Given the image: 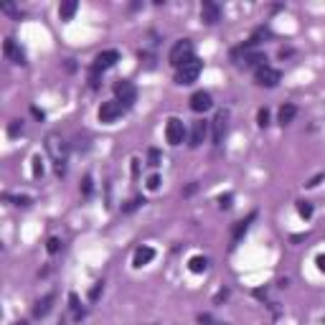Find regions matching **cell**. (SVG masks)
<instances>
[{
	"mask_svg": "<svg viewBox=\"0 0 325 325\" xmlns=\"http://www.w3.org/2000/svg\"><path fill=\"white\" fill-rule=\"evenodd\" d=\"M46 150H49L51 160L56 163V176H64V173H66V158H69L66 140H61L59 135H49L46 137Z\"/></svg>",
	"mask_w": 325,
	"mask_h": 325,
	"instance_id": "1",
	"label": "cell"
},
{
	"mask_svg": "<svg viewBox=\"0 0 325 325\" xmlns=\"http://www.w3.org/2000/svg\"><path fill=\"white\" fill-rule=\"evenodd\" d=\"M168 59H170V64H173L176 69H178V66H183L186 61H191V59H193V43H191L188 38L178 41L176 46L170 49V56H168Z\"/></svg>",
	"mask_w": 325,
	"mask_h": 325,
	"instance_id": "2",
	"label": "cell"
},
{
	"mask_svg": "<svg viewBox=\"0 0 325 325\" xmlns=\"http://www.w3.org/2000/svg\"><path fill=\"white\" fill-rule=\"evenodd\" d=\"M201 69H203V61H198V59H191V61H186V64H183V66H178L176 81H178V84H193V81L198 79Z\"/></svg>",
	"mask_w": 325,
	"mask_h": 325,
	"instance_id": "3",
	"label": "cell"
},
{
	"mask_svg": "<svg viewBox=\"0 0 325 325\" xmlns=\"http://www.w3.org/2000/svg\"><path fill=\"white\" fill-rule=\"evenodd\" d=\"M122 112H125V104H120L117 99L102 102V107H99V122L112 125L115 120H120V117H122Z\"/></svg>",
	"mask_w": 325,
	"mask_h": 325,
	"instance_id": "4",
	"label": "cell"
},
{
	"mask_svg": "<svg viewBox=\"0 0 325 325\" xmlns=\"http://www.w3.org/2000/svg\"><path fill=\"white\" fill-rule=\"evenodd\" d=\"M115 94H117V102H120V104H125V107L135 104V99H137V89H135V84H132V81H125V79L115 84Z\"/></svg>",
	"mask_w": 325,
	"mask_h": 325,
	"instance_id": "5",
	"label": "cell"
},
{
	"mask_svg": "<svg viewBox=\"0 0 325 325\" xmlns=\"http://www.w3.org/2000/svg\"><path fill=\"white\" fill-rule=\"evenodd\" d=\"M254 79H257V84H259V86H269V89H272V86H277V84H279L282 74H279L277 69H272V66H267V64H264V66H259V69L254 71Z\"/></svg>",
	"mask_w": 325,
	"mask_h": 325,
	"instance_id": "6",
	"label": "cell"
},
{
	"mask_svg": "<svg viewBox=\"0 0 325 325\" xmlns=\"http://www.w3.org/2000/svg\"><path fill=\"white\" fill-rule=\"evenodd\" d=\"M183 137H186V127H183V122H181L178 117H170L168 125H165V140H168L170 145H181Z\"/></svg>",
	"mask_w": 325,
	"mask_h": 325,
	"instance_id": "7",
	"label": "cell"
},
{
	"mask_svg": "<svg viewBox=\"0 0 325 325\" xmlns=\"http://www.w3.org/2000/svg\"><path fill=\"white\" fill-rule=\"evenodd\" d=\"M211 125H213V142H216V145H221L224 137H226V130H229V112L221 110L219 115L213 117Z\"/></svg>",
	"mask_w": 325,
	"mask_h": 325,
	"instance_id": "8",
	"label": "cell"
},
{
	"mask_svg": "<svg viewBox=\"0 0 325 325\" xmlns=\"http://www.w3.org/2000/svg\"><path fill=\"white\" fill-rule=\"evenodd\" d=\"M201 20L208 23V26L219 23V20H221V8L216 5L213 0H203V3H201Z\"/></svg>",
	"mask_w": 325,
	"mask_h": 325,
	"instance_id": "9",
	"label": "cell"
},
{
	"mask_svg": "<svg viewBox=\"0 0 325 325\" xmlns=\"http://www.w3.org/2000/svg\"><path fill=\"white\" fill-rule=\"evenodd\" d=\"M117 61H120V54H117L115 49H110V51H102V54H97V59H94V71L112 69Z\"/></svg>",
	"mask_w": 325,
	"mask_h": 325,
	"instance_id": "10",
	"label": "cell"
},
{
	"mask_svg": "<svg viewBox=\"0 0 325 325\" xmlns=\"http://www.w3.org/2000/svg\"><path fill=\"white\" fill-rule=\"evenodd\" d=\"M3 54H5L13 64H20V66L26 64V54H23V49H18L13 38H5V43H3Z\"/></svg>",
	"mask_w": 325,
	"mask_h": 325,
	"instance_id": "11",
	"label": "cell"
},
{
	"mask_svg": "<svg viewBox=\"0 0 325 325\" xmlns=\"http://www.w3.org/2000/svg\"><path fill=\"white\" fill-rule=\"evenodd\" d=\"M206 132H208V122H203V120H196L193 122V127H191V147H198L203 140H206Z\"/></svg>",
	"mask_w": 325,
	"mask_h": 325,
	"instance_id": "12",
	"label": "cell"
},
{
	"mask_svg": "<svg viewBox=\"0 0 325 325\" xmlns=\"http://www.w3.org/2000/svg\"><path fill=\"white\" fill-rule=\"evenodd\" d=\"M211 107H213V99H211L208 92H196L191 97V110L193 112H206V110H211Z\"/></svg>",
	"mask_w": 325,
	"mask_h": 325,
	"instance_id": "13",
	"label": "cell"
},
{
	"mask_svg": "<svg viewBox=\"0 0 325 325\" xmlns=\"http://www.w3.org/2000/svg\"><path fill=\"white\" fill-rule=\"evenodd\" d=\"M155 259V249L153 247H137L135 257H132V267H145Z\"/></svg>",
	"mask_w": 325,
	"mask_h": 325,
	"instance_id": "14",
	"label": "cell"
},
{
	"mask_svg": "<svg viewBox=\"0 0 325 325\" xmlns=\"http://www.w3.org/2000/svg\"><path fill=\"white\" fill-rule=\"evenodd\" d=\"M54 300H56V295H46V297H41V300L36 302V308H33V315H36V318H46V315L51 313Z\"/></svg>",
	"mask_w": 325,
	"mask_h": 325,
	"instance_id": "15",
	"label": "cell"
},
{
	"mask_svg": "<svg viewBox=\"0 0 325 325\" xmlns=\"http://www.w3.org/2000/svg\"><path fill=\"white\" fill-rule=\"evenodd\" d=\"M297 115V107L295 104H282L279 107V125H290Z\"/></svg>",
	"mask_w": 325,
	"mask_h": 325,
	"instance_id": "16",
	"label": "cell"
},
{
	"mask_svg": "<svg viewBox=\"0 0 325 325\" xmlns=\"http://www.w3.org/2000/svg\"><path fill=\"white\" fill-rule=\"evenodd\" d=\"M76 8H79L76 0H66V3H61V5H59V15H61V20H71V15L76 13Z\"/></svg>",
	"mask_w": 325,
	"mask_h": 325,
	"instance_id": "17",
	"label": "cell"
},
{
	"mask_svg": "<svg viewBox=\"0 0 325 325\" xmlns=\"http://www.w3.org/2000/svg\"><path fill=\"white\" fill-rule=\"evenodd\" d=\"M254 219H257V213H249L244 221H239V224H236V229H234V244H236V242H239L242 236L247 234V229H249V224H252Z\"/></svg>",
	"mask_w": 325,
	"mask_h": 325,
	"instance_id": "18",
	"label": "cell"
},
{
	"mask_svg": "<svg viewBox=\"0 0 325 325\" xmlns=\"http://www.w3.org/2000/svg\"><path fill=\"white\" fill-rule=\"evenodd\" d=\"M188 269H191V272H196V274L206 272V269H208V259H206V257H191Z\"/></svg>",
	"mask_w": 325,
	"mask_h": 325,
	"instance_id": "19",
	"label": "cell"
},
{
	"mask_svg": "<svg viewBox=\"0 0 325 325\" xmlns=\"http://www.w3.org/2000/svg\"><path fill=\"white\" fill-rule=\"evenodd\" d=\"M297 213L302 216V219H310V216H313V203L310 201H297Z\"/></svg>",
	"mask_w": 325,
	"mask_h": 325,
	"instance_id": "20",
	"label": "cell"
},
{
	"mask_svg": "<svg viewBox=\"0 0 325 325\" xmlns=\"http://www.w3.org/2000/svg\"><path fill=\"white\" fill-rule=\"evenodd\" d=\"M69 302H71L74 318H76V320H81V318H84V310H81V305H79V297H76V295H69Z\"/></svg>",
	"mask_w": 325,
	"mask_h": 325,
	"instance_id": "21",
	"label": "cell"
},
{
	"mask_svg": "<svg viewBox=\"0 0 325 325\" xmlns=\"http://www.w3.org/2000/svg\"><path fill=\"white\" fill-rule=\"evenodd\" d=\"M142 203H145V198H130V201L122 206V211H125V213H130V211H135V208H137V206H142Z\"/></svg>",
	"mask_w": 325,
	"mask_h": 325,
	"instance_id": "22",
	"label": "cell"
},
{
	"mask_svg": "<svg viewBox=\"0 0 325 325\" xmlns=\"http://www.w3.org/2000/svg\"><path fill=\"white\" fill-rule=\"evenodd\" d=\"M18 132H23V122H20V120H13V122H10V127H8V135H10V137H15Z\"/></svg>",
	"mask_w": 325,
	"mask_h": 325,
	"instance_id": "23",
	"label": "cell"
},
{
	"mask_svg": "<svg viewBox=\"0 0 325 325\" xmlns=\"http://www.w3.org/2000/svg\"><path fill=\"white\" fill-rule=\"evenodd\" d=\"M147 163L153 165V168H158L160 165V150H155V147L150 150V153H147Z\"/></svg>",
	"mask_w": 325,
	"mask_h": 325,
	"instance_id": "24",
	"label": "cell"
},
{
	"mask_svg": "<svg viewBox=\"0 0 325 325\" xmlns=\"http://www.w3.org/2000/svg\"><path fill=\"white\" fill-rule=\"evenodd\" d=\"M257 125H259V127H267V125H269V112H267V110H259V112H257Z\"/></svg>",
	"mask_w": 325,
	"mask_h": 325,
	"instance_id": "25",
	"label": "cell"
},
{
	"mask_svg": "<svg viewBox=\"0 0 325 325\" xmlns=\"http://www.w3.org/2000/svg\"><path fill=\"white\" fill-rule=\"evenodd\" d=\"M46 249H49V254H56V252L61 249V242L56 239V236H51V239L46 242Z\"/></svg>",
	"mask_w": 325,
	"mask_h": 325,
	"instance_id": "26",
	"label": "cell"
},
{
	"mask_svg": "<svg viewBox=\"0 0 325 325\" xmlns=\"http://www.w3.org/2000/svg\"><path fill=\"white\" fill-rule=\"evenodd\" d=\"M43 176V163H41V158L36 155L33 158V178H41Z\"/></svg>",
	"mask_w": 325,
	"mask_h": 325,
	"instance_id": "27",
	"label": "cell"
},
{
	"mask_svg": "<svg viewBox=\"0 0 325 325\" xmlns=\"http://www.w3.org/2000/svg\"><path fill=\"white\" fill-rule=\"evenodd\" d=\"M102 290H104V282H94V287L89 290V300H97L102 295Z\"/></svg>",
	"mask_w": 325,
	"mask_h": 325,
	"instance_id": "28",
	"label": "cell"
},
{
	"mask_svg": "<svg viewBox=\"0 0 325 325\" xmlns=\"http://www.w3.org/2000/svg\"><path fill=\"white\" fill-rule=\"evenodd\" d=\"M81 193H84V196H92V178L89 176L81 181Z\"/></svg>",
	"mask_w": 325,
	"mask_h": 325,
	"instance_id": "29",
	"label": "cell"
},
{
	"mask_svg": "<svg viewBox=\"0 0 325 325\" xmlns=\"http://www.w3.org/2000/svg\"><path fill=\"white\" fill-rule=\"evenodd\" d=\"M147 188H150V191H158V188H160V176H150V178H147Z\"/></svg>",
	"mask_w": 325,
	"mask_h": 325,
	"instance_id": "30",
	"label": "cell"
},
{
	"mask_svg": "<svg viewBox=\"0 0 325 325\" xmlns=\"http://www.w3.org/2000/svg\"><path fill=\"white\" fill-rule=\"evenodd\" d=\"M231 201H234V196H231V193H226V196L219 198V206L221 208H231Z\"/></svg>",
	"mask_w": 325,
	"mask_h": 325,
	"instance_id": "31",
	"label": "cell"
},
{
	"mask_svg": "<svg viewBox=\"0 0 325 325\" xmlns=\"http://www.w3.org/2000/svg\"><path fill=\"white\" fill-rule=\"evenodd\" d=\"M15 201V206H31V198L28 196H18V198H13Z\"/></svg>",
	"mask_w": 325,
	"mask_h": 325,
	"instance_id": "32",
	"label": "cell"
},
{
	"mask_svg": "<svg viewBox=\"0 0 325 325\" xmlns=\"http://www.w3.org/2000/svg\"><path fill=\"white\" fill-rule=\"evenodd\" d=\"M315 264H318L320 272H325V254H318V257H315Z\"/></svg>",
	"mask_w": 325,
	"mask_h": 325,
	"instance_id": "33",
	"label": "cell"
},
{
	"mask_svg": "<svg viewBox=\"0 0 325 325\" xmlns=\"http://www.w3.org/2000/svg\"><path fill=\"white\" fill-rule=\"evenodd\" d=\"M323 178H325V173H320V176H315V178H313L310 183H305V186H308V188H315V186H318V183H320Z\"/></svg>",
	"mask_w": 325,
	"mask_h": 325,
	"instance_id": "34",
	"label": "cell"
},
{
	"mask_svg": "<svg viewBox=\"0 0 325 325\" xmlns=\"http://www.w3.org/2000/svg\"><path fill=\"white\" fill-rule=\"evenodd\" d=\"M196 188H198L196 183H191V186H188V188L183 191V196H193V193H196Z\"/></svg>",
	"mask_w": 325,
	"mask_h": 325,
	"instance_id": "35",
	"label": "cell"
},
{
	"mask_svg": "<svg viewBox=\"0 0 325 325\" xmlns=\"http://www.w3.org/2000/svg\"><path fill=\"white\" fill-rule=\"evenodd\" d=\"M132 176H135V178L140 176V160H132Z\"/></svg>",
	"mask_w": 325,
	"mask_h": 325,
	"instance_id": "36",
	"label": "cell"
},
{
	"mask_svg": "<svg viewBox=\"0 0 325 325\" xmlns=\"http://www.w3.org/2000/svg\"><path fill=\"white\" fill-rule=\"evenodd\" d=\"M226 297H229V292H226V290H221V292H219V295H216V302H224V300H226Z\"/></svg>",
	"mask_w": 325,
	"mask_h": 325,
	"instance_id": "37",
	"label": "cell"
},
{
	"mask_svg": "<svg viewBox=\"0 0 325 325\" xmlns=\"http://www.w3.org/2000/svg\"><path fill=\"white\" fill-rule=\"evenodd\" d=\"M211 325H226V323H211Z\"/></svg>",
	"mask_w": 325,
	"mask_h": 325,
	"instance_id": "38",
	"label": "cell"
},
{
	"mask_svg": "<svg viewBox=\"0 0 325 325\" xmlns=\"http://www.w3.org/2000/svg\"><path fill=\"white\" fill-rule=\"evenodd\" d=\"M15 325H26V323H23V320H20V323H15Z\"/></svg>",
	"mask_w": 325,
	"mask_h": 325,
	"instance_id": "39",
	"label": "cell"
}]
</instances>
